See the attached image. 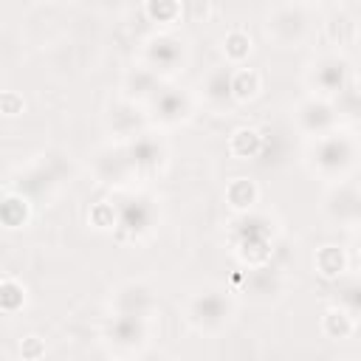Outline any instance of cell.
Returning <instances> with one entry per match:
<instances>
[{
    "label": "cell",
    "mask_w": 361,
    "mask_h": 361,
    "mask_svg": "<svg viewBox=\"0 0 361 361\" xmlns=\"http://www.w3.org/2000/svg\"><path fill=\"white\" fill-rule=\"evenodd\" d=\"M305 164L313 175H319L330 186L341 183V180H350L353 172H355V164H358V138H355V133L338 127L333 133L310 138L307 149H305Z\"/></svg>",
    "instance_id": "1"
},
{
    "label": "cell",
    "mask_w": 361,
    "mask_h": 361,
    "mask_svg": "<svg viewBox=\"0 0 361 361\" xmlns=\"http://www.w3.org/2000/svg\"><path fill=\"white\" fill-rule=\"evenodd\" d=\"M234 313H237L234 296L226 288H217V285H206V288L189 293L186 302H183L186 324L195 333H203V336L226 330L234 322Z\"/></svg>",
    "instance_id": "2"
},
{
    "label": "cell",
    "mask_w": 361,
    "mask_h": 361,
    "mask_svg": "<svg viewBox=\"0 0 361 361\" xmlns=\"http://www.w3.org/2000/svg\"><path fill=\"white\" fill-rule=\"evenodd\" d=\"M265 37L279 48H296L313 34V11L305 3H279L271 6L262 17Z\"/></svg>",
    "instance_id": "3"
},
{
    "label": "cell",
    "mask_w": 361,
    "mask_h": 361,
    "mask_svg": "<svg viewBox=\"0 0 361 361\" xmlns=\"http://www.w3.org/2000/svg\"><path fill=\"white\" fill-rule=\"evenodd\" d=\"M186 62H189V42H186V37H180L172 28L149 34L141 45V62L138 65H144L147 71H152L161 79L175 76L178 71L186 68Z\"/></svg>",
    "instance_id": "4"
},
{
    "label": "cell",
    "mask_w": 361,
    "mask_h": 361,
    "mask_svg": "<svg viewBox=\"0 0 361 361\" xmlns=\"http://www.w3.org/2000/svg\"><path fill=\"white\" fill-rule=\"evenodd\" d=\"M305 85L310 90L307 96H319V99L333 102L338 93H344L353 85V65L338 51L319 54L305 68Z\"/></svg>",
    "instance_id": "5"
},
{
    "label": "cell",
    "mask_w": 361,
    "mask_h": 361,
    "mask_svg": "<svg viewBox=\"0 0 361 361\" xmlns=\"http://www.w3.org/2000/svg\"><path fill=\"white\" fill-rule=\"evenodd\" d=\"M110 223L113 231L121 237V240H141L144 234H149L158 223V206L149 195H141V192H130L118 200H113L110 206Z\"/></svg>",
    "instance_id": "6"
},
{
    "label": "cell",
    "mask_w": 361,
    "mask_h": 361,
    "mask_svg": "<svg viewBox=\"0 0 361 361\" xmlns=\"http://www.w3.org/2000/svg\"><path fill=\"white\" fill-rule=\"evenodd\" d=\"M290 121L293 127L310 141V138H319L324 133H333L341 127V118L336 113V104L327 102V99H319V96H305L296 102L293 113H290Z\"/></svg>",
    "instance_id": "7"
},
{
    "label": "cell",
    "mask_w": 361,
    "mask_h": 361,
    "mask_svg": "<svg viewBox=\"0 0 361 361\" xmlns=\"http://www.w3.org/2000/svg\"><path fill=\"white\" fill-rule=\"evenodd\" d=\"M195 110V99L189 90L175 87V85H164L147 104V116L152 124L158 127H178L180 121H186Z\"/></svg>",
    "instance_id": "8"
},
{
    "label": "cell",
    "mask_w": 361,
    "mask_h": 361,
    "mask_svg": "<svg viewBox=\"0 0 361 361\" xmlns=\"http://www.w3.org/2000/svg\"><path fill=\"white\" fill-rule=\"evenodd\" d=\"M158 307V299H155V290L141 282V279H127L121 282L113 296H110V310L113 316H138V319H149L152 322V313Z\"/></svg>",
    "instance_id": "9"
},
{
    "label": "cell",
    "mask_w": 361,
    "mask_h": 361,
    "mask_svg": "<svg viewBox=\"0 0 361 361\" xmlns=\"http://www.w3.org/2000/svg\"><path fill=\"white\" fill-rule=\"evenodd\" d=\"M104 341L127 355V353H141L149 341V319H138V316H110L104 324Z\"/></svg>",
    "instance_id": "10"
},
{
    "label": "cell",
    "mask_w": 361,
    "mask_h": 361,
    "mask_svg": "<svg viewBox=\"0 0 361 361\" xmlns=\"http://www.w3.org/2000/svg\"><path fill=\"white\" fill-rule=\"evenodd\" d=\"M121 147H124V155H127L130 169H133L135 178H144V175L155 172L166 158L164 141L155 138V133H138V135L127 138Z\"/></svg>",
    "instance_id": "11"
},
{
    "label": "cell",
    "mask_w": 361,
    "mask_h": 361,
    "mask_svg": "<svg viewBox=\"0 0 361 361\" xmlns=\"http://www.w3.org/2000/svg\"><path fill=\"white\" fill-rule=\"evenodd\" d=\"M358 186L355 180H341V183H333L324 195V214L338 223V226H347V228H355L358 226V214H361V206H358Z\"/></svg>",
    "instance_id": "12"
},
{
    "label": "cell",
    "mask_w": 361,
    "mask_h": 361,
    "mask_svg": "<svg viewBox=\"0 0 361 361\" xmlns=\"http://www.w3.org/2000/svg\"><path fill=\"white\" fill-rule=\"evenodd\" d=\"M231 79H234V68L220 62L214 68H209V73L200 79V99L212 107V110H228L234 107V87H231Z\"/></svg>",
    "instance_id": "13"
},
{
    "label": "cell",
    "mask_w": 361,
    "mask_h": 361,
    "mask_svg": "<svg viewBox=\"0 0 361 361\" xmlns=\"http://www.w3.org/2000/svg\"><path fill=\"white\" fill-rule=\"evenodd\" d=\"M234 240L240 245V254L248 257V251H259V259H268V243H271V226L265 223V217L254 214V212H243L237 217V228H234Z\"/></svg>",
    "instance_id": "14"
},
{
    "label": "cell",
    "mask_w": 361,
    "mask_h": 361,
    "mask_svg": "<svg viewBox=\"0 0 361 361\" xmlns=\"http://www.w3.org/2000/svg\"><path fill=\"white\" fill-rule=\"evenodd\" d=\"M164 87V79L161 76H155L152 71H147L144 65H135V68H130L127 73H124V79H121V99L124 102H130V104H149V99L158 93Z\"/></svg>",
    "instance_id": "15"
},
{
    "label": "cell",
    "mask_w": 361,
    "mask_h": 361,
    "mask_svg": "<svg viewBox=\"0 0 361 361\" xmlns=\"http://www.w3.org/2000/svg\"><path fill=\"white\" fill-rule=\"evenodd\" d=\"M96 178L104 186H127L130 180H135L121 144L107 147V149L99 152V158H96Z\"/></svg>",
    "instance_id": "16"
},
{
    "label": "cell",
    "mask_w": 361,
    "mask_h": 361,
    "mask_svg": "<svg viewBox=\"0 0 361 361\" xmlns=\"http://www.w3.org/2000/svg\"><path fill=\"white\" fill-rule=\"evenodd\" d=\"M254 51V42H251V34L245 28H231L226 31L223 37V56H226V65L231 68H243L245 59L251 56Z\"/></svg>",
    "instance_id": "17"
},
{
    "label": "cell",
    "mask_w": 361,
    "mask_h": 361,
    "mask_svg": "<svg viewBox=\"0 0 361 361\" xmlns=\"http://www.w3.org/2000/svg\"><path fill=\"white\" fill-rule=\"evenodd\" d=\"M322 330L330 336V338H347L353 336L355 330V316H350L347 310H341L338 305H330L322 316Z\"/></svg>",
    "instance_id": "18"
},
{
    "label": "cell",
    "mask_w": 361,
    "mask_h": 361,
    "mask_svg": "<svg viewBox=\"0 0 361 361\" xmlns=\"http://www.w3.org/2000/svg\"><path fill=\"white\" fill-rule=\"evenodd\" d=\"M259 73L248 65L243 68H234V79H231V87H234V104H243V102H251L257 93H259Z\"/></svg>",
    "instance_id": "19"
},
{
    "label": "cell",
    "mask_w": 361,
    "mask_h": 361,
    "mask_svg": "<svg viewBox=\"0 0 361 361\" xmlns=\"http://www.w3.org/2000/svg\"><path fill=\"white\" fill-rule=\"evenodd\" d=\"M245 285L257 296H271V293L279 290V274L274 268H268V265H254L251 274H248V279H245Z\"/></svg>",
    "instance_id": "20"
},
{
    "label": "cell",
    "mask_w": 361,
    "mask_h": 361,
    "mask_svg": "<svg viewBox=\"0 0 361 361\" xmlns=\"http://www.w3.org/2000/svg\"><path fill=\"white\" fill-rule=\"evenodd\" d=\"M0 214H3L0 220H3L6 226H23L25 217H28V197L11 192L8 197L0 200Z\"/></svg>",
    "instance_id": "21"
},
{
    "label": "cell",
    "mask_w": 361,
    "mask_h": 361,
    "mask_svg": "<svg viewBox=\"0 0 361 361\" xmlns=\"http://www.w3.org/2000/svg\"><path fill=\"white\" fill-rule=\"evenodd\" d=\"M226 197H228V203L243 214V212H248V209L254 206V200H257V186H254L251 180H245V178H237V180L228 186Z\"/></svg>",
    "instance_id": "22"
},
{
    "label": "cell",
    "mask_w": 361,
    "mask_h": 361,
    "mask_svg": "<svg viewBox=\"0 0 361 361\" xmlns=\"http://www.w3.org/2000/svg\"><path fill=\"white\" fill-rule=\"evenodd\" d=\"M25 305V288L17 279H3L0 282V310L14 313Z\"/></svg>",
    "instance_id": "23"
},
{
    "label": "cell",
    "mask_w": 361,
    "mask_h": 361,
    "mask_svg": "<svg viewBox=\"0 0 361 361\" xmlns=\"http://www.w3.org/2000/svg\"><path fill=\"white\" fill-rule=\"evenodd\" d=\"M316 265H319V271L324 276H341V271H344V254H341V248L324 245L319 251V257H316Z\"/></svg>",
    "instance_id": "24"
},
{
    "label": "cell",
    "mask_w": 361,
    "mask_h": 361,
    "mask_svg": "<svg viewBox=\"0 0 361 361\" xmlns=\"http://www.w3.org/2000/svg\"><path fill=\"white\" fill-rule=\"evenodd\" d=\"M144 11H147L149 20H155V23H175V20L183 14V8H180L178 3H147Z\"/></svg>",
    "instance_id": "25"
},
{
    "label": "cell",
    "mask_w": 361,
    "mask_h": 361,
    "mask_svg": "<svg viewBox=\"0 0 361 361\" xmlns=\"http://www.w3.org/2000/svg\"><path fill=\"white\" fill-rule=\"evenodd\" d=\"M336 305H338L341 310H347L350 316L358 319V285H355V279H350V282L341 288V296H338Z\"/></svg>",
    "instance_id": "26"
},
{
    "label": "cell",
    "mask_w": 361,
    "mask_h": 361,
    "mask_svg": "<svg viewBox=\"0 0 361 361\" xmlns=\"http://www.w3.org/2000/svg\"><path fill=\"white\" fill-rule=\"evenodd\" d=\"M135 361H166V355L164 353H155V350H141L135 355Z\"/></svg>",
    "instance_id": "27"
},
{
    "label": "cell",
    "mask_w": 361,
    "mask_h": 361,
    "mask_svg": "<svg viewBox=\"0 0 361 361\" xmlns=\"http://www.w3.org/2000/svg\"><path fill=\"white\" fill-rule=\"evenodd\" d=\"M107 361H127L124 355H113V358H107Z\"/></svg>",
    "instance_id": "28"
},
{
    "label": "cell",
    "mask_w": 361,
    "mask_h": 361,
    "mask_svg": "<svg viewBox=\"0 0 361 361\" xmlns=\"http://www.w3.org/2000/svg\"><path fill=\"white\" fill-rule=\"evenodd\" d=\"M0 361H3V358H0Z\"/></svg>",
    "instance_id": "29"
}]
</instances>
